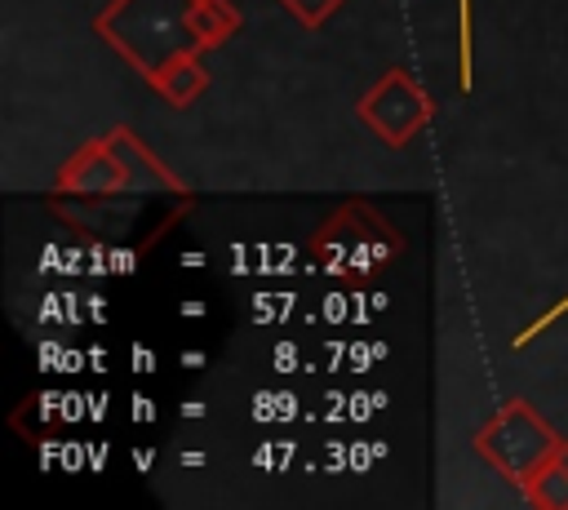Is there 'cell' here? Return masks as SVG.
I'll list each match as a JSON object with an SVG mask.
<instances>
[{
  "label": "cell",
  "mask_w": 568,
  "mask_h": 510,
  "mask_svg": "<svg viewBox=\"0 0 568 510\" xmlns=\"http://www.w3.org/2000/svg\"><path fill=\"white\" fill-rule=\"evenodd\" d=\"M564 306H568V297H564V302H559V306H555V310H550V315H541V319H537V324H532V328H528V333H524V337H519V341H528V337H532V333H537V328H546V324H550V319H555V315H559V310H564Z\"/></svg>",
  "instance_id": "1"
}]
</instances>
